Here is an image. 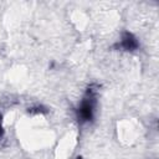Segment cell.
Wrapping results in <instances>:
<instances>
[{
    "mask_svg": "<svg viewBox=\"0 0 159 159\" xmlns=\"http://www.w3.org/2000/svg\"><path fill=\"white\" fill-rule=\"evenodd\" d=\"M92 113H93V98L88 97L81 103L78 116L81 117L82 120H89L92 118Z\"/></svg>",
    "mask_w": 159,
    "mask_h": 159,
    "instance_id": "obj_1",
    "label": "cell"
},
{
    "mask_svg": "<svg viewBox=\"0 0 159 159\" xmlns=\"http://www.w3.org/2000/svg\"><path fill=\"white\" fill-rule=\"evenodd\" d=\"M122 46H123L125 50L132 51V50H135V48L138 47V42H137L135 37H134L132 34L125 32V34L123 35V37H122Z\"/></svg>",
    "mask_w": 159,
    "mask_h": 159,
    "instance_id": "obj_2",
    "label": "cell"
},
{
    "mask_svg": "<svg viewBox=\"0 0 159 159\" xmlns=\"http://www.w3.org/2000/svg\"><path fill=\"white\" fill-rule=\"evenodd\" d=\"M0 135H1V124H0Z\"/></svg>",
    "mask_w": 159,
    "mask_h": 159,
    "instance_id": "obj_3",
    "label": "cell"
}]
</instances>
